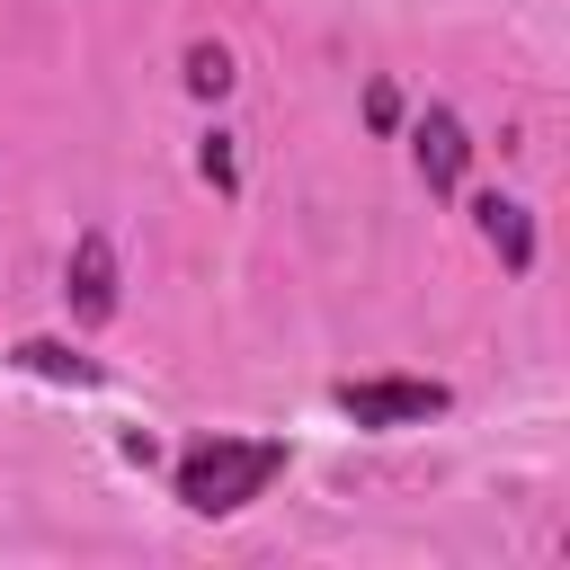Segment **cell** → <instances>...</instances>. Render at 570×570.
Listing matches in <instances>:
<instances>
[{
	"label": "cell",
	"instance_id": "6da1fadb",
	"mask_svg": "<svg viewBox=\"0 0 570 570\" xmlns=\"http://www.w3.org/2000/svg\"><path fill=\"white\" fill-rule=\"evenodd\" d=\"M285 472V436H196L187 454H178V508H196V517H232V508H249V499H267V481Z\"/></svg>",
	"mask_w": 570,
	"mask_h": 570
},
{
	"label": "cell",
	"instance_id": "7a4b0ae2",
	"mask_svg": "<svg viewBox=\"0 0 570 570\" xmlns=\"http://www.w3.org/2000/svg\"><path fill=\"white\" fill-rule=\"evenodd\" d=\"M454 392L445 383H410V374H383V383H338V410L356 419V428H419V419H436Z\"/></svg>",
	"mask_w": 570,
	"mask_h": 570
},
{
	"label": "cell",
	"instance_id": "3957f363",
	"mask_svg": "<svg viewBox=\"0 0 570 570\" xmlns=\"http://www.w3.org/2000/svg\"><path fill=\"white\" fill-rule=\"evenodd\" d=\"M62 294H71V321H116V249L107 232H80L71 240V267H62Z\"/></svg>",
	"mask_w": 570,
	"mask_h": 570
},
{
	"label": "cell",
	"instance_id": "277c9868",
	"mask_svg": "<svg viewBox=\"0 0 570 570\" xmlns=\"http://www.w3.org/2000/svg\"><path fill=\"white\" fill-rule=\"evenodd\" d=\"M410 142H419V178H428L436 196H454V187H463V160H472V142H463V125H454L445 107H428Z\"/></svg>",
	"mask_w": 570,
	"mask_h": 570
},
{
	"label": "cell",
	"instance_id": "5b68a950",
	"mask_svg": "<svg viewBox=\"0 0 570 570\" xmlns=\"http://www.w3.org/2000/svg\"><path fill=\"white\" fill-rule=\"evenodd\" d=\"M472 214H481L490 249H499V258H508V267L525 276V267H534V223H525V205H517V196H481Z\"/></svg>",
	"mask_w": 570,
	"mask_h": 570
},
{
	"label": "cell",
	"instance_id": "8992f818",
	"mask_svg": "<svg viewBox=\"0 0 570 570\" xmlns=\"http://www.w3.org/2000/svg\"><path fill=\"white\" fill-rule=\"evenodd\" d=\"M18 365H27V374H45V383H98V365H89V356H71V347H53V338H27V347H18Z\"/></svg>",
	"mask_w": 570,
	"mask_h": 570
},
{
	"label": "cell",
	"instance_id": "52a82bcc",
	"mask_svg": "<svg viewBox=\"0 0 570 570\" xmlns=\"http://www.w3.org/2000/svg\"><path fill=\"white\" fill-rule=\"evenodd\" d=\"M187 89H196V98H223V89H232V53H223V45H187Z\"/></svg>",
	"mask_w": 570,
	"mask_h": 570
},
{
	"label": "cell",
	"instance_id": "ba28073f",
	"mask_svg": "<svg viewBox=\"0 0 570 570\" xmlns=\"http://www.w3.org/2000/svg\"><path fill=\"white\" fill-rule=\"evenodd\" d=\"M205 178H214V187H240V169H232V134L205 142Z\"/></svg>",
	"mask_w": 570,
	"mask_h": 570
}]
</instances>
